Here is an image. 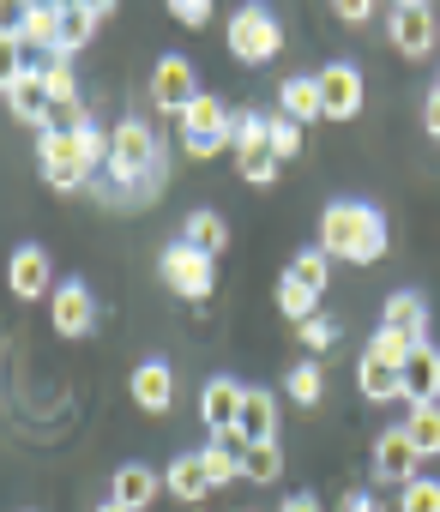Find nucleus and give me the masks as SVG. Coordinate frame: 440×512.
Returning <instances> with one entry per match:
<instances>
[{
	"mask_svg": "<svg viewBox=\"0 0 440 512\" xmlns=\"http://www.w3.org/2000/svg\"><path fill=\"white\" fill-rule=\"evenodd\" d=\"M320 253H326V260H350V266H374L380 253H386V217H380V205H362V199L326 205V217H320Z\"/></svg>",
	"mask_w": 440,
	"mask_h": 512,
	"instance_id": "1",
	"label": "nucleus"
},
{
	"mask_svg": "<svg viewBox=\"0 0 440 512\" xmlns=\"http://www.w3.org/2000/svg\"><path fill=\"white\" fill-rule=\"evenodd\" d=\"M217 253H205V247H193V241H169L163 247V284L175 290V296H187V302H205L211 296V284H217Z\"/></svg>",
	"mask_w": 440,
	"mask_h": 512,
	"instance_id": "2",
	"label": "nucleus"
},
{
	"mask_svg": "<svg viewBox=\"0 0 440 512\" xmlns=\"http://www.w3.org/2000/svg\"><path fill=\"white\" fill-rule=\"evenodd\" d=\"M230 133H236V115H230L224 103H217V97H199V103L181 115V145H187L193 157H211V151L236 145Z\"/></svg>",
	"mask_w": 440,
	"mask_h": 512,
	"instance_id": "3",
	"label": "nucleus"
},
{
	"mask_svg": "<svg viewBox=\"0 0 440 512\" xmlns=\"http://www.w3.org/2000/svg\"><path fill=\"white\" fill-rule=\"evenodd\" d=\"M230 49L242 61H272L284 49V25L266 13V7H236L230 13Z\"/></svg>",
	"mask_w": 440,
	"mask_h": 512,
	"instance_id": "4",
	"label": "nucleus"
},
{
	"mask_svg": "<svg viewBox=\"0 0 440 512\" xmlns=\"http://www.w3.org/2000/svg\"><path fill=\"white\" fill-rule=\"evenodd\" d=\"M151 97H157V109H175V115H187L205 91H199V73H193V61L187 55H163L157 61V73H151Z\"/></svg>",
	"mask_w": 440,
	"mask_h": 512,
	"instance_id": "5",
	"label": "nucleus"
},
{
	"mask_svg": "<svg viewBox=\"0 0 440 512\" xmlns=\"http://www.w3.org/2000/svg\"><path fill=\"white\" fill-rule=\"evenodd\" d=\"M314 85H320V109L332 121H356V109H362V73L350 61H326L314 73Z\"/></svg>",
	"mask_w": 440,
	"mask_h": 512,
	"instance_id": "6",
	"label": "nucleus"
},
{
	"mask_svg": "<svg viewBox=\"0 0 440 512\" xmlns=\"http://www.w3.org/2000/svg\"><path fill=\"white\" fill-rule=\"evenodd\" d=\"M37 169H43V181H49V187L73 193V187H85L91 157L79 151V139H37Z\"/></svg>",
	"mask_w": 440,
	"mask_h": 512,
	"instance_id": "7",
	"label": "nucleus"
},
{
	"mask_svg": "<svg viewBox=\"0 0 440 512\" xmlns=\"http://www.w3.org/2000/svg\"><path fill=\"white\" fill-rule=\"evenodd\" d=\"M0 91H7V109L19 115V121H31V127H43V115H49V79H43V67H7V79H0Z\"/></svg>",
	"mask_w": 440,
	"mask_h": 512,
	"instance_id": "8",
	"label": "nucleus"
},
{
	"mask_svg": "<svg viewBox=\"0 0 440 512\" xmlns=\"http://www.w3.org/2000/svg\"><path fill=\"white\" fill-rule=\"evenodd\" d=\"M386 31L404 55H428L434 49V7L428 0H398V7L386 13Z\"/></svg>",
	"mask_w": 440,
	"mask_h": 512,
	"instance_id": "9",
	"label": "nucleus"
},
{
	"mask_svg": "<svg viewBox=\"0 0 440 512\" xmlns=\"http://www.w3.org/2000/svg\"><path fill=\"white\" fill-rule=\"evenodd\" d=\"M416 464H422V452L410 446V434L404 428H380V440H374V476L380 482H416Z\"/></svg>",
	"mask_w": 440,
	"mask_h": 512,
	"instance_id": "10",
	"label": "nucleus"
},
{
	"mask_svg": "<svg viewBox=\"0 0 440 512\" xmlns=\"http://www.w3.org/2000/svg\"><path fill=\"white\" fill-rule=\"evenodd\" d=\"M7 284H13L19 302H37V296H55V290H61L55 272H49V253H43V247H19V253H13Z\"/></svg>",
	"mask_w": 440,
	"mask_h": 512,
	"instance_id": "11",
	"label": "nucleus"
},
{
	"mask_svg": "<svg viewBox=\"0 0 440 512\" xmlns=\"http://www.w3.org/2000/svg\"><path fill=\"white\" fill-rule=\"evenodd\" d=\"M19 43H43L61 55V7H25V13H7V49Z\"/></svg>",
	"mask_w": 440,
	"mask_h": 512,
	"instance_id": "12",
	"label": "nucleus"
},
{
	"mask_svg": "<svg viewBox=\"0 0 440 512\" xmlns=\"http://www.w3.org/2000/svg\"><path fill=\"white\" fill-rule=\"evenodd\" d=\"M49 320H55V332H67V338H85V332H91V320H97V302H91V290H85V284H61V290L49 296Z\"/></svg>",
	"mask_w": 440,
	"mask_h": 512,
	"instance_id": "13",
	"label": "nucleus"
},
{
	"mask_svg": "<svg viewBox=\"0 0 440 512\" xmlns=\"http://www.w3.org/2000/svg\"><path fill=\"white\" fill-rule=\"evenodd\" d=\"M242 392H248V386H236V380H205V392H199V416H205L211 434H236Z\"/></svg>",
	"mask_w": 440,
	"mask_h": 512,
	"instance_id": "14",
	"label": "nucleus"
},
{
	"mask_svg": "<svg viewBox=\"0 0 440 512\" xmlns=\"http://www.w3.org/2000/svg\"><path fill=\"white\" fill-rule=\"evenodd\" d=\"M163 488L175 494V500H187V506H199L217 482H211V470H205V452H181L169 470H163Z\"/></svg>",
	"mask_w": 440,
	"mask_h": 512,
	"instance_id": "15",
	"label": "nucleus"
},
{
	"mask_svg": "<svg viewBox=\"0 0 440 512\" xmlns=\"http://www.w3.org/2000/svg\"><path fill=\"white\" fill-rule=\"evenodd\" d=\"M404 398L410 404H440V350L434 344L410 350V362H404Z\"/></svg>",
	"mask_w": 440,
	"mask_h": 512,
	"instance_id": "16",
	"label": "nucleus"
},
{
	"mask_svg": "<svg viewBox=\"0 0 440 512\" xmlns=\"http://www.w3.org/2000/svg\"><path fill=\"white\" fill-rule=\"evenodd\" d=\"M278 434V398L272 392H242V416H236V440H248V446H260V440H272Z\"/></svg>",
	"mask_w": 440,
	"mask_h": 512,
	"instance_id": "17",
	"label": "nucleus"
},
{
	"mask_svg": "<svg viewBox=\"0 0 440 512\" xmlns=\"http://www.w3.org/2000/svg\"><path fill=\"white\" fill-rule=\"evenodd\" d=\"M103 19H109V0H67L61 7V55H73Z\"/></svg>",
	"mask_w": 440,
	"mask_h": 512,
	"instance_id": "18",
	"label": "nucleus"
},
{
	"mask_svg": "<svg viewBox=\"0 0 440 512\" xmlns=\"http://www.w3.org/2000/svg\"><path fill=\"white\" fill-rule=\"evenodd\" d=\"M133 404H139V410H169V404H175V374H169V362H139V368H133Z\"/></svg>",
	"mask_w": 440,
	"mask_h": 512,
	"instance_id": "19",
	"label": "nucleus"
},
{
	"mask_svg": "<svg viewBox=\"0 0 440 512\" xmlns=\"http://www.w3.org/2000/svg\"><path fill=\"white\" fill-rule=\"evenodd\" d=\"M157 494H163V476H157V470H145V464H121V470H115V494H109V500H121L127 512H145Z\"/></svg>",
	"mask_w": 440,
	"mask_h": 512,
	"instance_id": "20",
	"label": "nucleus"
},
{
	"mask_svg": "<svg viewBox=\"0 0 440 512\" xmlns=\"http://www.w3.org/2000/svg\"><path fill=\"white\" fill-rule=\"evenodd\" d=\"M380 326H392V332H404V338H416V344H428L422 332H428V302L416 296V290H392L386 296V320Z\"/></svg>",
	"mask_w": 440,
	"mask_h": 512,
	"instance_id": "21",
	"label": "nucleus"
},
{
	"mask_svg": "<svg viewBox=\"0 0 440 512\" xmlns=\"http://www.w3.org/2000/svg\"><path fill=\"white\" fill-rule=\"evenodd\" d=\"M278 115H290V121H314V115H326V109H320V85H314L308 73H290V79L278 85Z\"/></svg>",
	"mask_w": 440,
	"mask_h": 512,
	"instance_id": "22",
	"label": "nucleus"
},
{
	"mask_svg": "<svg viewBox=\"0 0 440 512\" xmlns=\"http://www.w3.org/2000/svg\"><path fill=\"white\" fill-rule=\"evenodd\" d=\"M356 380H362V398H368V404H386V398H404V368H392V362H380V356H362V368H356Z\"/></svg>",
	"mask_w": 440,
	"mask_h": 512,
	"instance_id": "23",
	"label": "nucleus"
},
{
	"mask_svg": "<svg viewBox=\"0 0 440 512\" xmlns=\"http://www.w3.org/2000/svg\"><path fill=\"white\" fill-rule=\"evenodd\" d=\"M242 452H248V440H236V434H211V446H205V470H211L217 488L242 476Z\"/></svg>",
	"mask_w": 440,
	"mask_h": 512,
	"instance_id": "24",
	"label": "nucleus"
},
{
	"mask_svg": "<svg viewBox=\"0 0 440 512\" xmlns=\"http://www.w3.org/2000/svg\"><path fill=\"white\" fill-rule=\"evenodd\" d=\"M398 428L410 434V446H416L422 458H434V452H440V404H410Z\"/></svg>",
	"mask_w": 440,
	"mask_h": 512,
	"instance_id": "25",
	"label": "nucleus"
},
{
	"mask_svg": "<svg viewBox=\"0 0 440 512\" xmlns=\"http://www.w3.org/2000/svg\"><path fill=\"white\" fill-rule=\"evenodd\" d=\"M181 241H193V247H205V253H224V241H230V223L217 217V211H187V223H181Z\"/></svg>",
	"mask_w": 440,
	"mask_h": 512,
	"instance_id": "26",
	"label": "nucleus"
},
{
	"mask_svg": "<svg viewBox=\"0 0 440 512\" xmlns=\"http://www.w3.org/2000/svg\"><path fill=\"white\" fill-rule=\"evenodd\" d=\"M242 476H248V482H278V476H284V452H278V440L248 446V452H242Z\"/></svg>",
	"mask_w": 440,
	"mask_h": 512,
	"instance_id": "27",
	"label": "nucleus"
},
{
	"mask_svg": "<svg viewBox=\"0 0 440 512\" xmlns=\"http://www.w3.org/2000/svg\"><path fill=\"white\" fill-rule=\"evenodd\" d=\"M79 127H91V115H85V103H49V115H43V139H73Z\"/></svg>",
	"mask_w": 440,
	"mask_h": 512,
	"instance_id": "28",
	"label": "nucleus"
},
{
	"mask_svg": "<svg viewBox=\"0 0 440 512\" xmlns=\"http://www.w3.org/2000/svg\"><path fill=\"white\" fill-rule=\"evenodd\" d=\"M278 308H284V314L302 326V320H314V314H320V290H308V284L284 278V284H278Z\"/></svg>",
	"mask_w": 440,
	"mask_h": 512,
	"instance_id": "29",
	"label": "nucleus"
},
{
	"mask_svg": "<svg viewBox=\"0 0 440 512\" xmlns=\"http://www.w3.org/2000/svg\"><path fill=\"white\" fill-rule=\"evenodd\" d=\"M266 145H272L278 163L296 157V151H302V121H290V115H266Z\"/></svg>",
	"mask_w": 440,
	"mask_h": 512,
	"instance_id": "30",
	"label": "nucleus"
},
{
	"mask_svg": "<svg viewBox=\"0 0 440 512\" xmlns=\"http://www.w3.org/2000/svg\"><path fill=\"white\" fill-rule=\"evenodd\" d=\"M284 386H290V398H296V404H320V392H326V374H320V362H296Z\"/></svg>",
	"mask_w": 440,
	"mask_h": 512,
	"instance_id": "31",
	"label": "nucleus"
},
{
	"mask_svg": "<svg viewBox=\"0 0 440 512\" xmlns=\"http://www.w3.org/2000/svg\"><path fill=\"white\" fill-rule=\"evenodd\" d=\"M398 512H440V482L434 476H416L398 488Z\"/></svg>",
	"mask_w": 440,
	"mask_h": 512,
	"instance_id": "32",
	"label": "nucleus"
},
{
	"mask_svg": "<svg viewBox=\"0 0 440 512\" xmlns=\"http://www.w3.org/2000/svg\"><path fill=\"white\" fill-rule=\"evenodd\" d=\"M326 272H332V260H326L320 247H314V253H296L284 278H296V284H308V290H320V296H326Z\"/></svg>",
	"mask_w": 440,
	"mask_h": 512,
	"instance_id": "33",
	"label": "nucleus"
},
{
	"mask_svg": "<svg viewBox=\"0 0 440 512\" xmlns=\"http://www.w3.org/2000/svg\"><path fill=\"white\" fill-rule=\"evenodd\" d=\"M236 169H242V181L266 187L278 175V157H272V145H254V151H236Z\"/></svg>",
	"mask_w": 440,
	"mask_h": 512,
	"instance_id": "34",
	"label": "nucleus"
},
{
	"mask_svg": "<svg viewBox=\"0 0 440 512\" xmlns=\"http://www.w3.org/2000/svg\"><path fill=\"white\" fill-rule=\"evenodd\" d=\"M296 338H302V350H308V356H326V350L338 344V320L314 314V320H302V326H296Z\"/></svg>",
	"mask_w": 440,
	"mask_h": 512,
	"instance_id": "35",
	"label": "nucleus"
},
{
	"mask_svg": "<svg viewBox=\"0 0 440 512\" xmlns=\"http://www.w3.org/2000/svg\"><path fill=\"white\" fill-rule=\"evenodd\" d=\"M410 350H416V338H404V332H392V326H380L374 344H368V356H380V362H392V368H404Z\"/></svg>",
	"mask_w": 440,
	"mask_h": 512,
	"instance_id": "36",
	"label": "nucleus"
},
{
	"mask_svg": "<svg viewBox=\"0 0 440 512\" xmlns=\"http://www.w3.org/2000/svg\"><path fill=\"white\" fill-rule=\"evenodd\" d=\"M43 79H49V97H55V103H79V79H73L67 55H55V61L43 67Z\"/></svg>",
	"mask_w": 440,
	"mask_h": 512,
	"instance_id": "37",
	"label": "nucleus"
},
{
	"mask_svg": "<svg viewBox=\"0 0 440 512\" xmlns=\"http://www.w3.org/2000/svg\"><path fill=\"white\" fill-rule=\"evenodd\" d=\"M236 151H254V145H266V115L260 109H236Z\"/></svg>",
	"mask_w": 440,
	"mask_h": 512,
	"instance_id": "38",
	"label": "nucleus"
},
{
	"mask_svg": "<svg viewBox=\"0 0 440 512\" xmlns=\"http://www.w3.org/2000/svg\"><path fill=\"white\" fill-rule=\"evenodd\" d=\"M175 19H181V25H205L211 7H205V0H175Z\"/></svg>",
	"mask_w": 440,
	"mask_h": 512,
	"instance_id": "39",
	"label": "nucleus"
},
{
	"mask_svg": "<svg viewBox=\"0 0 440 512\" xmlns=\"http://www.w3.org/2000/svg\"><path fill=\"white\" fill-rule=\"evenodd\" d=\"M422 127H428V133L440 139V85H434V91L422 97Z\"/></svg>",
	"mask_w": 440,
	"mask_h": 512,
	"instance_id": "40",
	"label": "nucleus"
},
{
	"mask_svg": "<svg viewBox=\"0 0 440 512\" xmlns=\"http://www.w3.org/2000/svg\"><path fill=\"white\" fill-rule=\"evenodd\" d=\"M338 512H386V500H374V494H356V488H350Z\"/></svg>",
	"mask_w": 440,
	"mask_h": 512,
	"instance_id": "41",
	"label": "nucleus"
},
{
	"mask_svg": "<svg viewBox=\"0 0 440 512\" xmlns=\"http://www.w3.org/2000/svg\"><path fill=\"white\" fill-rule=\"evenodd\" d=\"M278 512H320V500H314V494H290Z\"/></svg>",
	"mask_w": 440,
	"mask_h": 512,
	"instance_id": "42",
	"label": "nucleus"
},
{
	"mask_svg": "<svg viewBox=\"0 0 440 512\" xmlns=\"http://www.w3.org/2000/svg\"><path fill=\"white\" fill-rule=\"evenodd\" d=\"M374 7H368V0H338V19H368Z\"/></svg>",
	"mask_w": 440,
	"mask_h": 512,
	"instance_id": "43",
	"label": "nucleus"
},
{
	"mask_svg": "<svg viewBox=\"0 0 440 512\" xmlns=\"http://www.w3.org/2000/svg\"><path fill=\"white\" fill-rule=\"evenodd\" d=\"M97 512H127V506H121V500H103V506H97Z\"/></svg>",
	"mask_w": 440,
	"mask_h": 512,
	"instance_id": "44",
	"label": "nucleus"
}]
</instances>
